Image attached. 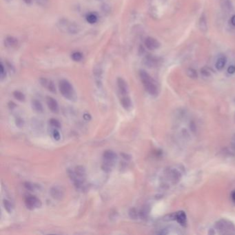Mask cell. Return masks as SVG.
<instances>
[{"mask_svg": "<svg viewBox=\"0 0 235 235\" xmlns=\"http://www.w3.org/2000/svg\"><path fill=\"white\" fill-rule=\"evenodd\" d=\"M83 117H84V119L86 121H89V120L91 119V116L88 113H85Z\"/></svg>", "mask_w": 235, "mask_h": 235, "instance_id": "1f68e13d", "label": "cell"}, {"mask_svg": "<svg viewBox=\"0 0 235 235\" xmlns=\"http://www.w3.org/2000/svg\"><path fill=\"white\" fill-rule=\"evenodd\" d=\"M226 64V58L225 57H221L217 59V61L215 64L216 68L219 71H221L224 68Z\"/></svg>", "mask_w": 235, "mask_h": 235, "instance_id": "e0dca14e", "label": "cell"}, {"mask_svg": "<svg viewBox=\"0 0 235 235\" xmlns=\"http://www.w3.org/2000/svg\"><path fill=\"white\" fill-rule=\"evenodd\" d=\"M24 187H25L28 190L33 191V190H35L36 186H35L34 184L31 183L30 182H25L24 183Z\"/></svg>", "mask_w": 235, "mask_h": 235, "instance_id": "d4e9b609", "label": "cell"}, {"mask_svg": "<svg viewBox=\"0 0 235 235\" xmlns=\"http://www.w3.org/2000/svg\"><path fill=\"white\" fill-rule=\"evenodd\" d=\"M120 101L121 104H122L123 108H125V110H128V109L131 108L132 102L128 96H122L120 99Z\"/></svg>", "mask_w": 235, "mask_h": 235, "instance_id": "4fadbf2b", "label": "cell"}, {"mask_svg": "<svg viewBox=\"0 0 235 235\" xmlns=\"http://www.w3.org/2000/svg\"><path fill=\"white\" fill-rule=\"evenodd\" d=\"M51 197L56 200H61L64 197V191L59 186H54L50 190Z\"/></svg>", "mask_w": 235, "mask_h": 235, "instance_id": "277c9868", "label": "cell"}, {"mask_svg": "<svg viewBox=\"0 0 235 235\" xmlns=\"http://www.w3.org/2000/svg\"><path fill=\"white\" fill-rule=\"evenodd\" d=\"M198 27H199L200 30L202 33H205L207 32L208 30V24H207V19L206 17H205V14H203L199 19V21H198Z\"/></svg>", "mask_w": 235, "mask_h": 235, "instance_id": "8fae6325", "label": "cell"}, {"mask_svg": "<svg viewBox=\"0 0 235 235\" xmlns=\"http://www.w3.org/2000/svg\"><path fill=\"white\" fill-rule=\"evenodd\" d=\"M72 59L75 62H79L82 59V54L79 52H75L72 55Z\"/></svg>", "mask_w": 235, "mask_h": 235, "instance_id": "cb8c5ba5", "label": "cell"}, {"mask_svg": "<svg viewBox=\"0 0 235 235\" xmlns=\"http://www.w3.org/2000/svg\"><path fill=\"white\" fill-rule=\"evenodd\" d=\"M50 123L52 125V126H54L55 128H61V123H60L59 121L55 119H51L50 120Z\"/></svg>", "mask_w": 235, "mask_h": 235, "instance_id": "484cf974", "label": "cell"}, {"mask_svg": "<svg viewBox=\"0 0 235 235\" xmlns=\"http://www.w3.org/2000/svg\"><path fill=\"white\" fill-rule=\"evenodd\" d=\"M75 173L77 177L80 180L82 181H85V178H86V170H85L84 167L81 166H77L75 170Z\"/></svg>", "mask_w": 235, "mask_h": 235, "instance_id": "30bf717a", "label": "cell"}, {"mask_svg": "<svg viewBox=\"0 0 235 235\" xmlns=\"http://www.w3.org/2000/svg\"><path fill=\"white\" fill-rule=\"evenodd\" d=\"M25 204L28 209L33 210L42 206V202L37 197L30 195L26 198Z\"/></svg>", "mask_w": 235, "mask_h": 235, "instance_id": "3957f363", "label": "cell"}, {"mask_svg": "<svg viewBox=\"0 0 235 235\" xmlns=\"http://www.w3.org/2000/svg\"><path fill=\"white\" fill-rule=\"evenodd\" d=\"M139 214L137 212V210L135 208H132L129 210V216L132 219H137L138 217H139Z\"/></svg>", "mask_w": 235, "mask_h": 235, "instance_id": "603a6c76", "label": "cell"}, {"mask_svg": "<svg viewBox=\"0 0 235 235\" xmlns=\"http://www.w3.org/2000/svg\"><path fill=\"white\" fill-rule=\"evenodd\" d=\"M24 1L25 2L26 4H30L31 3V1H32V0H24Z\"/></svg>", "mask_w": 235, "mask_h": 235, "instance_id": "d590c367", "label": "cell"}, {"mask_svg": "<svg viewBox=\"0 0 235 235\" xmlns=\"http://www.w3.org/2000/svg\"><path fill=\"white\" fill-rule=\"evenodd\" d=\"M121 155L123 157V158H124L125 159H127V160H130V158H131V157H130L129 154L125 153H122L121 154Z\"/></svg>", "mask_w": 235, "mask_h": 235, "instance_id": "d6a6232c", "label": "cell"}, {"mask_svg": "<svg viewBox=\"0 0 235 235\" xmlns=\"http://www.w3.org/2000/svg\"><path fill=\"white\" fill-rule=\"evenodd\" d=\"M103 157L105 161H115V160L117 159V154H116L115 152L110 151V150H108V151L104 152Z\"/></svg>", "mask_w": 235, "mask_h": 235, "instance_id": "7c38bea8", "label": "cell"}, {"mask_svg": "<svg viewBox=\"0 0 235 235\" xmlns=\"http://www.w3.org/2000/svg\"><path fill=\"white\" fill-rule=\"evenodd\" d=\"M32 106L33 108L35 110V111H37V113H42L43 112V106L42 105V103H40V101L37 100V99H35L32 101Z\"/></svg>", "mask_w": 235, "mask_h": 235, "instance_id": "ac0fdd59", "label": "cell"}, {"mask_svg": "<svg viewBox=\"0 0 235 235\" xmlns=\"http://www.w3.org/2000/svg\"><path fill=\"white\" fill-rule=\"evenodd\" d=\"M231 24L234 26H235V14H234V16H232V17L231 19Z\"/></svg>", "mask_w": 235, "mask_h": 235, "instance_id": "836d02e7", "label": "cell"}, {"mask_svg": "<svg viewBox=\"0 0 235 235\" xmlns=\"http://www.w3.org/2000/svg\"><path fill=\"white\" fill-rule=\"evenodd\" d=\"M86 19L87 21L89 22L90 24H94L97 22V17L94 14H89L88 15H87L86 17Z\"/></svg>", "mask_w": 235, "mask_h": 235, "instance_id": "7402d4cb", "label": "cell"}, {"mask_svg": "<svg viewBox=\"0 0 235 235\" xmlns=\"http://www.w3.org/2000/svg\"><path fill=\"white\" fill-rule=\"evenodd\" d=\"M52 136H53V137H54V139L55 140H57V141H59V140L60 139V134H59V132H58L57 130H56L53 131Z\"/></svg>", "mask_w": 235, "mask_h": 235, "instance_id": "f1b7e54d", "label": "cell"}, {"mask_svg": "<svg viewBox=\"0 0 235 235\" xmlns=\"http://www.w3.org/2000/svg\"><path fill=\"white\" fill-rule=\"evenodd\" d=\"M117 86L119 91V93L122 94V96H128V88L125 80L121 78V77H119L117 79Z\"/></svg>", "mask_w": 235, "mask_h": 235, "instance_id": "8992f818", "label": "cell"}, {"mask_svg": "<svg viewBox=\"0 0 235 235\" xmlns=\"http://www.w3.org/2000/svg\"><path fill=\"white\" fill-rule=\"evenodd\" d=\"M40 83L43 87L46 88L48 91H50L52 93H55L56 92V88L54 83L50 80H48L46 78H41Z\"/></svg>", "mask_w": 235, "mask_h": 235, "instance_id": "52a82bcc", "label": "cell"}, {"mask_svg": "<svg viewBox=\"0 0 235 235\" xmlns=\"http://www.w3.org/2000/svg\"><path fill=\"white\" fill-rule=\"evenodd\" d=\"M145 45L149 50H154L160 47V43L153 37H147L145 40Z\"/></svg>", "mask_w": 235, "mask_h": 235, "instance_id": "5b68a950", "label": "cell"}, {"mask_svg": "<svg viewBox=\"0 0 235 235\" xmlns=\"http://www.w3.org/2000/svg\"><path fill=\"white\" fill-rule=\"evenodd\" d=\"M174 218L178 223L181 225H184L186 221V213L183 211H179L176 214H174Z\"/></svg>", "mask_w": 235, "mask_h": 235, "instance_id": "9a60e30c", "label": "cell"}, {"mask_svg": "<svg viewBox=\"0 0 235 235\" xmlns=\"http://www.w3.org/2000/svg\"><path fill=\"white\" fill-rule=\"evenodd\" d=\"M0 75H1L2 79H3L4 77H6V71H5L4 66L2 63H1V73H0Z\"/></svg>", "mask_w": 235, "mask_h": 235, "instance_id": "f546056e", "label": "cell"}, {"mask_svg": "<svg viewBox=\"0 0 235 235\" xmlns=\"http://www.w3.org/2000/svg\"><path fill=\"white\" fill-rule=\"evenodd\" d=\"M15 123H16L17 126L19 127V128L23 127V125H24V122L23 119L19 118V117L17 118V119H16V121H15Z\"/></svg>", "mask_w": 235, "mask_h": 235, "instance_id": "83f0119b", "label": "cell"}, {"mask_svg": "<svg viewBox=\"0 0 235 235\" xmlns=\"http://www.w3.org/2000/svg\"><path fill=\"white\" fill-rule=\"evenodd\" d=\"M202 73L203 74V76L208 77L210 75V74H211V71H210V69L208 68L205 67L202 70Z\"/></svg>", "mask_w": 235, "mask_h": 235, "instance_id": "4316f807", "label": "cell"}, {"mask_svg": "<svg viewBox=\"0 0 235 235\" xmlns=\"http://www.w3.org/2000/svg\"><path fill=\"white\" fill-rule=\"evenodd\" d=\"M5 45L8 48H15L18 45V40L17 39L8 37L5 40Z\"/></svg>", "mask_w": 235, "mask_h": 235, "instance_id": "5bb4252c", "label": "cell"}, {"mask_svg": "<svg viewBox=\"0 0 235 235\" xmlns=\"http://www.w3.org/2000/svg\"><path fill=\"white\" fill-rule=\"evenodd\" d=\"M4 206L5 210L8 213H11L12 211H13V205H12L11 203L9 201L6 199L4 200Z\"/></svg>", "mask_w": 235, "mask_h": 235, "instance_id": "ffe728a7", "label": "cell"}, {"mask_svg": "<svg viewBox=\"0 0 235 235\" xmlns=\"http://www.w3.org/2000/svg\"><path fill=\"white\" fill-rule=\"evenodd\" d=\"M13 95L14 98L19 101H24L25 100V96H24V94L22 93H21L20 91H14L13 93Z\"/></svg>", "mask_w": 235, "mask_h": 235, "instance_id": "44dd1931", "label": "cell"}, {"mask_svg": "<svg viewBox=\"0 0 235 235\" xmlns=\"http://www.w3.org/2000/svg\"><path fill=\"white\" fill-rule=\"evenodd\" d=\"M46 103L48 108H49V109L52 111V112L55 113H57L58 112V110H59V107H58V103L55 99L50 97H47Z\"/></svg>", "mask_w": 235, "mask_h": 235, "instance_id": "ba28073f", "label": "cell"}, {"mask_svg": "<svg viewBox=\"0 0 235 235\" xmlns=\"http://www.w3.org/2000/svg\"><path fill=\"white\" fill-rule=\"evenodd\" d=\"M59 88L60 93H62L63 96L65 98H66L69 100H73L75 99V93L73 88H72V85L69 83L67 80L63 79L60 81L59 84Z\"/></svg>", "mask_w": 235, "mask_h": 235, "instance_id": "7a4b0ae2", "label": "cell"}, {"mask_svg": "<svg viewBox=\"0 0 235 235\" xmlns=\"http://www.w3.org/2000/svg\"><path fill=\"white\" fill-rule=\"evenodd\" d=\"M186 74H187V75L190 77V78H192V79L197 78V76H198L197 71L193 68L187 69V71H186Z\"/></svg>", "mask_w": 235, "mask_h": 235, "instance_id": "d6986e66", "label": "cell"}, {"mask_svg": "<svg viewBox=\"0 0 235 235\" xmlns=\"http://www.w3.org/2000/svg\"><path fill=\"white\" fill-rule=\"evenodd\" d=\"M139 76L146 91L151 95L156 96L158 93V90L154 80L150 76V75L147 72L141 70L139 71Z\"/></svg>", "mask_w": 235, "mask_h": 235, "instance_id": "6da1fadb", "label": "cell"}, {"mask_svg": "<svg viewBox=\"0 0 235 235\" xmlns=\"http://www.w3.org/2000/svg\"><path fill=\"white\" fill-rule=\"evenodd\" d=\"M158 59L156 57H154L152 56H147L144 58V64L149 68H152L156 66L158 64Z\"/></svg>", "mask_w": 235, "mask_h": 235, "instance_id": "9c48e42d", "label": "cell"}, {"mask_svg": "<svg viewBox=\"0 0 235 235\" xmlns=\"http://www.w3.org/2000/svg\"><path fill=\"white\" fill-rule=\"evenodd\" d=\"M231 197H232V200H233L234 202H235V191H234V192L232 193V195H231Z\"/></svg>", "mask_w": 235, "mask_h": 235, "instance_id": "e575fe53", "label": "cell"}, {"mask_svg": "<svg viewBox=\"0 0 235 235\" xmlns=\"http://www.w3.org/2000/svg\"><path fill=\"white\" fill-rule=\"evenodd\" d=\"M219 3L224 11L230 12L232 10V6L230 0H219Z\"/></svg>", "mask_w": 235, "mask_h": 235, "instance_id": "2e32d148", "label": "cell"}, {"mask_svg": "<svg viewBox=\"0 0 235 235\" xmlns=\"http://www.w3.org/2000/svg\"><path fill=\"white\" fill-rule=\"evenodd\" d=\"M227 72L229 74H234L235 72V66H230L227 68Z\"/></svg>", "mask_w": 235, "mask_h": 235, "instance_id": "4dcf8cb0", "label": "cell"}]
</instances>
